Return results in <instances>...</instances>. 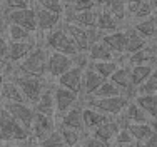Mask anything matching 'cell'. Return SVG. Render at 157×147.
Returning <instances> with one entry per match:
<instances>
[{
  "mask_svg": "<svg viewBox=\"0 0 157 147\" xmlns=\"http://www.w3.org/2000/svg\"><path fill=\"white\" fill-rule=\"evenodd\" d=\"M10 79L20 87L25 100H27L29 104H32V105L37 104L39 97L42 95V92L47 87L44 77H33V75L22 74L20 70H17V69H13V72L10 74Z\"/></svg>",
  "mask_w": 157,
  "mask_h": 147,
  "instance_id": "6da1fadb",
  "label": "cell"
},
{
  "mask_svg": "<svg viewBox=\"0 0 157 147\" xmlns=\"http://www.w3.org/2000/svg\"><path fill=\"white\" fill-rule=\"evenodd\" d=\"M114 147H117V145H114Z\"/></svg>",
  "mask_w": 157,
  "mask_h": 147,
  "instance_id": "6125c7cd",
  "label": "cell"
},
{
  "mask_svg": "<svg viewBox=\"0 0 157 147\" xmlns=\"http://www.w3.org/2000/svg\"><path fill=\"white\" fill-rule=\"evenodd\" d=\"M82 117H84V129L87 130V132L94 130L95 127H99L100 124H104L105 120L110 119L109 115L102 114L100 110H97V109L90 107V105H85V107H82Z\"/></svg>",
  "mask_w": 157,
  "mask_h": 147,
  "instance_id": "2e32d148",
  "label": "cell"
},
{
  "mask_svg": "<svg viewBox=\"0 0 157 147\" xmlns=\"http://www.w3.org/2000/svg\"><path fill=\"white\" fill-rule=\"evenodd\" d=\"M145 94H157V67L154 72L149 75V79L136 89L134 95H145Z\"/></svg>",
  "mask_w": 157,
  "mask_h": 147,
  "instance_id": "74e56055",
  "label": "cell"
},
{
  "mask_svg": "<svg viewBox=\"0 0 157 147\" xmlns=\"http://www.w3.org/2000/svg\"><path fill=\"white\" fill-rule=\"evenodd\" d=\"M127 2V7L129 5H134V3H139V2H142V0H125Z\"/></svg>",
  "mask_w": 157,
  "mask_h": 147,
  "instance_id": "816d5d0a",
  "label": "cell"
},
{
  "mask_svg": "<svg viewBox=\"0 0 157 147\" xmlns=\"http://www.w3.org/2000/svg\"><path fill=\"white\" fill-rule=\"evenodd\" d=\"M127 10H129V15L136 22H140V20H144V18H149V17L154 15V9H152V5H151L149 0H142V2H139V3L129 5Z\"/></svg>",
  "mask_w": 157,
  "mask_h": 147,
  "instance_id": "83f0119b",
  "label": "cell"
},
{
  "mask_svg": "<svg viewBox=\"0 0 157 147\" xmlns=\"http://www.w3.org/2000/svg\"><path fill=\"white\" fill-rule=\"evenodd\" d=\"M114 95H125V94H122V90L119 89L110 79H107V80H104V84L95 90L94 95H90V97H114Z\"/></svg>",
  "mask_w": 157,
  "mask_h": 147,
  "instance_id": "8d00e7d4",
  "label": "cell"
},
{
  "mask_svg": "<svg viewBox=\"0 0 157 147\" xmlns=\"http://www.w3.org/2000/svg\"><path fill=\"white\" fill-rule=\"evenodd\" d=\"M134 102L140 105L152 120L157 122V94H145V95H134Z\"/></svg>",
  "mask_w": 157,
  "mask_h": 147,
  "instance_id": "484cf974",
  "label": "cell"
},
{
  "mask_svg": "<svg viewBox=\"0 0 157 147\" xmlns=\"http://www.w3.org/2000/svg\"><path fill=\"white\" fill-rule=\"evenodd\" d=\"M97 9V3L94 0H74L70 7H67L65 12H84V10Z\"/></svg>",
  "mask_w": 157,
  "mask_h": 147,
  "instance_id": "ab89813d",
  "label": "cell"
},
{
  "mask_svg": "<svg viewBox=\"0 0 157 147\" xmlns=\"http://www.w3.org/2000/svg\"><path fill=\"white\" fill-rule=\"evenodd\" d=\"M57 129L55 126V117H50V115L40 114V112H35V117H33V122L30 126V135L33 141H40L45 135H48L52 130Z\"/></svg>",
  "mask_w": 157,
  "mask_h": 147,
  "instance_id": "9c48e42d",
  "label": "cell"
},
{
  "mask_svg": "<svg viewBox=\"0 0 157 147\" xmlns=\"http://www.w3.org/2000/svg\"><path fill=\"white\" fill-rule=\"evenodd\" d=\"M124 114L125 117L129 119L130 124H139V122H152V119L149 117L147 114H145V110L140 107V105H137L134 102L132 99H130V102L127 104V107L124 109Z\"/></svg>",
  "mask_w": 157,
  "mask_h": 147,
  "instance_id": "f546056e",
  "label": "cell"
},
{
  "mask_svg": "<svg viewBox=\"0 0 157 147\" xmlns=\"http://www.w3.org/2000/svg\"><path fill=\"white\" fill-rule=\"evenodd\" d=\"M30 139V130L3 109L0 114V142H25Z\"/></svg>",
  "mask_w": 157,
  "mask_h": 147,
  "instance_id": "7a4b0ae2",
  "label": "cell"
},
{
  "mask_svg": "<svg viewBox=\"0 0 157 147\" xmlns=\"http://www.w3.org/2000/svg\"><path fill=\"white\" fill-rule=\"evenodd\" d=\"M37 147H67L65 142H63V137L60 134V130L55 129L52 130L48 135H45L44 139H40V141L35 142Z\"/></svg>",
  "mask_w": 157,
  "mask_h": 147,
  "instance_id": "d590c367",
  "label": "cell"
},
{
  "mask_svg": "<svg viewBox=\"0 0 157 147\" xmlns=\"http://www.w3.org/2000/svg\"><path fill=\"white\" fill-rule=\"evenodd\" d=\"M102 9L109 10V12L114 15V17H117L121 22H124L125 17L129 15V10H127V2H125V0H109V2H107L105 5L102 7Z\"/></svg>",
  "mask_w": 157,
  "mask_h": 147,
  "instance_id": "d6a6232c",
  "label": "cell"
},
{
  "mask_svg": "<svg viewBox=\"0 0 157 147\" xmlns=\"http://www.w3.org/2000/svg\"><path fill=\"white\" fill-rule=\"evenodd\" d=\"M54 100H55V112L57 115H62L69 109L75 107L78 104V94L72 92V90L55 85L54 87Z\"/></svg>",
  "mask_w": 157,
  "mask_h": 147,
  "instance_id": "ba28073f",
  "label": "cell"
},
{
  "mask_svg": "<svg viewBox=\"0 0 157 147\" xmlns=\"http://www.w3.org/2000/svg\"><path fill=\"white\" fill-rule=\"evenodd\" d=\"M0 147H3V144H0Z\"/></svg>",
  "mask_w": 157,
  "mask_h": 147,
  "instance_id": "91938a15",
  "label": "cell"
},
{
  "mask_svg": "<svg viewBox=\"0 0 157 147\" xmlns=\"http://www.w3.org/2000/svg\"><path fill=\"white\" fill-rule=\"evenodd\" d=\"M3 109L13 119H17L24 127H27L30 130L33 117H35V107L32 104H29V102H3Z\"/></svg>",
  "mask_w": 157,
  "mask_h": 147,
  "instance_id": "52a82bcc",
  "label": "cell"
},
{
  "mask_svg": "<svg viewBox=\"0 0 157 147\" xmlns=\"http://www.w3.org/2000/svg\"><path fill=\"white\" fill-rule=\"evenodd\" d=\"M9 20L10 24L20 25V27L27 29L32 33L37 30V15H35V9H32V7L9 12Z\"/></svg>",
  "mask_w": 157,
  "mask_h": 147,
  "instance_id": "30bf717a",
  "label": "cell"
},
{
  "mask_svg": "<svg viewBox=\"0 0 157 147\" xmlns=\"http://www.w3.org/2000/svg\"><path fill=\"white\" fill-rule=\"evenodd\" d=\"M117 132H119V126H117V122H115V119L110 117L104 124H100L99 127H95L94 130H90V135H94V137L100 139V141L107 142V144L110 145V142H114Z\"/></svg>",
  "mask_w": 157,
  "mask_h": 147,
  "instance_id": "ffe728a7",
  "label": "cell"
},
{
  "mask_svg": "<svg viewBox=\"0 0 157 147\" xmlns=\"http://www.w3.org/2000/svg\"><path fill=\"white\" fill-rule=\"evenodd\" d=\"M35 15H37V29L40 32H50L52 29H55L62 20V15L54 14L50 10H45L42 7L35 9Z\"/></svg>",
  "mask_w": 157,
  "mask_h": 147,
  "instance_id": "5bb4252c",
  "label": "cell"
},
{
  "mask_svg": "<svg viewBox=\"0 0 157 147\" xmlns=\"http://www.w3.org/2000/svg\"><path fill=\"white\" fill-rule=\"evenodd\" d=\"M3 69H5V67H3V65H2V64H0V72H2V70H3Z\"/></svg>",
  "mask_w": 157,
  "mask_h": 147,
  "instance_id": "6f0895ef",
  "label": "cell"
},
{
  "mask_svg": "<svg viewBox=\"0 0 157 147\" xmlns=\"http://www.w3.org/2000/svg\"><path fill=\"white\" fill-rule=\"evenodd\" d=\"M0 2H3V0H0Z\"/></svg>",
  "mask_w": 157,
  "mask_h": 147,
  "instance_id": "94428289",
  "label": "cell"
},
{
  "mask_svg": "<svg viewBox=\"0 0 157 147\" xmlns=\"http://www.w3.org/2000/svg\"><path fill=\"white\" fill-rule=\"evenodd\" d=\"M2 110H3V102L0 100V114H2Z\"/></svg>",
  "mask_w": 157,
  "mask_h": 147,
  "instance_id": "11a10c76",
  "label": "cell"
},
{
  "mask_svg": "<svg viewBox=\"0 0 157 147\" xmlns=\"http://www.w3.org/2000/svg\"><path fill=\"white\" fill-rule=\"evenodd\" d=\"M134 29H136L145 40H152L155 35V32H157V15H152V17H149V18L136 22V24H134Z\"/></svg>",
  "mask_w": 157,
  "mask_h": 147,
  "instance_id": "4dcf8cb0",
  "label": "cell"
},
{
  "mask_svg": "<svg viewBox=\"0 0 157 147\" xmlns=\"http://www.w3.org/2000/svg\"><path fill=\"white\" fill-rule=\"evenodd\" d=\"M0 100L2 102H27L20 87L12 79H5L2 89H0Z\"/></svg>",
  "mask_w": 157,
  "mask_h": 147,
  "instance_id": "7402d4cb",
  "label": "cell"
},
{
  "mask_svg": "<svg viewBox=\"0 0 157 147\" xmlns=\"http://www.w3.org/2000/svg\"><path fill=\"white\" fill-rule=\"evenodd\" d=\"M47 59H48V52L44 47L35 45L30 54L22 60L20 64H17L15 69L20 70L22 74H27V75L44 77L47 74Z\"/></svg>",
  "mask_w": 157,
  "mask_h": 147,
  "instance_id": "277c9868",
  "label": "cell"
},
{
  "mask_svg": "<svg viewBox=\"0 0 157 147\" xmlns=\"http://www.w3.org/2000/svg\"><path fill=\"white\" fill-rule=\"evenodd\" d=\"M3 82H5V75H3L2 72H0V89H2V85H3Z\"/></svg>",
  "mask_w": 157,
  "mask_h": 147,
  "instance_id": "db71d44e",
  "label": "cell"
},
{
  "mask_svg": "<svg viewBox=\"0 0 157 147\" xmlns=\"http://www.w3.org/2000/svg\"><path fill=\"white\" fill-rule=\"evenodd\" d=\"M124 33H125V55L136 54V52L147 47L149 42L134 29V25H130L127 30H124Z\"/></svg>",
  "mask_w": 157,
  "mask_h": 147,
  "instance_id": "44dd1931",
  "label": "cell"
},
{
  "mask_svg": "<svg viewBox=\"0 0 157 147\" xmlns=\"http://www.w3.org/2000/svg\"><path fill=\"white\" fill-rule=\"evenodd\" d=\"M152 5V9H154V15H157V0H149Z\"/></svg>",
  "mask_w": 157,
  "mask_h": 147,
  "instance_id": "681fc988",
  "label": "cell"
},
{
  "mask_svg": "<svg viewBox=\"0 0 157 147\" xmlns=\"http://www.w3.org/2000/svg\"><path fill=\"white\" fill-rule=\"evenodd\" d=\"M104 80H107V79H104L102 75H99L92 67L87 65L84 69V72H82V92H80V95L84 97V99L94 95L95 90L104 84Z\"/></svg>",
  "mask_w": 157,
  "mask_h": 147,
  "instance_id": "7c38bea8",
  "label": "cell"
},
{
  "mask_svg": "<svg viewBox=\"0 0 157 147\" xmlns=\"http://www.w3.org/2000/svg\"><path fill=\"white\" fill-rule=\"evenodd\" d=\"M84 145L85 147H109V144L104 141H100V139L94 137V135H89V137H84Z\"/></svg>",
  "mask_w": 157,
  "mask_h": 147,
  "instance_id": "f6af8a7d",
  "label": "cell"
},
{
  "mask_svg": "<svg viewBox=\"0 0 157 147\" xmlns=\"http://www.w3.org/2000/svg\"><path fill=\"white\" fill-rule=\"evenodd\" d=\"M3 147H32V145L29 144V141H25V142H3Z\"/></svg>",
  "mask_w": 157,
  "mask_h": 147,
  "instance_id": "7dc6e473",
  "label": "cell"
},
{
  "mask_svg": "<svg viewBox=\"0 0 157 147\" xmlns=\"http://www.w3.org/2000/svg\"><path fill=\"white\" fill-rule=\"evenodd\" d=\"M85 67H78L74 65L70 70H67L65 74H62L60 77H57V85L65 87L72 92H75L80 95L82 92V72H84Z\"/></svg>",
  "mask_w": 157,
  "mask_h": 147,
  "instance_id": "8fae6325",
  "label": "cell"
},
{
  "mask_svg": "<svg viewBox=\"0 0 157 147\" xmlns=\"http://www.w3.org/2000/svg\"><path fill=\"white\" fill-rule=\"evenodd\" d=\"M35 42L27 40V42H10V65H17L27 57L35 47Z\"/></svg>",
  "mask_w": 157,
  "mask_h": 147,
  "instance_id": "d4e9b609",
  "label": "cell"
},
{
  "mask_svg": "<svg viewBox=\"0 0 157 147\" xmlns=\"http://www.w3.org/2000/svg\"><path fill=\"white\" fill-rule=\"evenodd\" d=\"M100 40L115 55H125V33H124V30H115V32L104 33Z\"/></svg>",
  "mask_w": 157,
  "mask_h": 147,
  "instance_id": "e0dca14e",
  "label": "cell"
},
{
  "mask_svg": "<svg viewBox=\"0 0 157 147\" xmlns=\"http://www.w3.org/2000/svg\"><path fill=\"white\" fill-rule=\"evenodd\" d=\"M149 47H151L152 54H154V55H155V59H157V44H155V42H151V44H149Z\"/></svg>",
  "mask_w": 157,
  "mask_h": 147,
  "instance_id": "c3c4849f",
  "label": "cell"
},
{
  "mask_svg": "<svg viewBox=\"0 0 157 147\" xmlns=\"http://www.w3.org/2000/svg\"><path fill=\"white\" fill-rule=\"evenodd\" d=\"M75 65V55H65L60 52H48L47 59V75L50 77H60L67 70H70Z\"/></svg>",
  "mask_w": 157,
  "mask_h": 147,
  "instance_id": "8992f818",
  "label": "cell"
},
{
  "mask_svg": "<svg viewBox=\"0 0 157 147\" xmlns=\"http://www.w3.org/2000/svg\"><path fill=\"white\" fill-rule=\"evenodd\" d=\"M119 25H121V20H119L117 17H114L109 10H105V9H100L99 10V17H97L95 29L99 30L102 35H104V33L119 30Z\"/></svg>",
  "mask_w": 157,
  "mask_h": 147,
  "instance_id": "cb8c5ba5",
  "label": "cell"
},
{
  "mask_svg": "<svg viewBox=\"0 0 157 147\" xmlns=\"http://www.w3.org/2000/svg\"><path fill=\"white\" fill-rule=\"evenodd\" d=\"M110 80L122 90V94H125L129 97V94H134V85H132V75H130V65L125 64H119L117 70L110 75Z\"/></svg>",
  "mask_w": 157,
  "mask_h": 147,
  "instance_id": "4fadbf2b",
  "label": "cell"
},
{
  "mask_svg": "<svg viewBox=\"0 0 157 147\" xmlns=\"http://www.w3.org/2000/svg\"><path fill=\"white\" fill-rule=\"evenodd\" d=\"M157 65H151V64H144V65H130V75H132V85L134 92L140 84H144L149 79V75L154 72Z\"/></svg>",
  "mask_w": 157,
  "mask_h": 147,
  "instance_id": "4316f807",
  "label": "cell"
},
{
  "mask_svg": "<svg viewBox=\"0 0 157 147\" xmlns=\"http://www.w3.org/2000/svg\"><path fill=\"white\" fill-rule=\"evenodd\" d=\"M65 14H70L69 17H67L65 22H72V24H77V25L85 27V29L95 27L97 17H99V10H97V9L84 10V12H65Z\"/></svg>",
  "mask_w": 157,
  "mask_h": 147,
  "instance_id": "d6986e66",
  "label": "cell"
},
{
  "mask_svg": "<svg viewBox=\"0 0 157 147\" xmlns=\"http://www.w3.org/2000/svg\"><path fill=\"white\" fill-rule=\"evenodd\" d=\"M7 37H9V42H27V40H32V32H29L20 25L10 24L7 29Z\"/></svg>",
  "mask_w": 157,
  "mask_h": 147,
  "instance_id": "836d02e7",
  "label": "cell"
},
{
  "mask_svg": "<svg viewBox=\"0 0 157 147\" xmlns=\"http://www.w3.org/2000/svg\"><path fill=\"white\" fill-rule=\"evenodd\" d=\"M89 67L95 70L99 75H102L104 79H110V75L117 70L119 60H90Z\"/></svg>",
  "mask_w": 157,
  "mask_h": 147,
  "instance_id": "1f68e13d",
  "label": "cell"
},
{
  "mask_svg": "<svg viewBox=\"0 0 157 147\" xmlns=\"http://www.w3.org/2000/svg\"><path fill=\"white\" fill-rule=\"evenodd\" d=\"M0 64L3 67L10 65V42L3 37H0Z\"/></svg>",
  "mask_w": 157,
  "mask_h": 147,
  "instance_id": "b9f144b4",
  "label": "cell"
},
{
  "mask_svg": "<svg viewBox=\"0 0 157 147\" xmlns=\"http://www.w3.org/2000/svg\"><path fill=\"white\" fill-rule=\"evenodd\" d=\"M37 3H39V7H42V9L50 10V12L59 14V15H62L65 12V7H63V3L60 0H39Z\"/></svg>",
  "mask_w": 157,
  "mask_h": 147,
  "instance_id": "60d3db41",
  "label": "cell"
},
{
  "mask_svg": "<svg viewBox=\"0 0 157 147\" xmlns=\"http://www.w3.org/2000/svg\"><path fill=\"white\" fill-rule=\"evenodd\" d=\"M45 47L52 52H60V54L65 55H77L80 54L78 52L77 44L74 42V39L69 35V32L65 30V27H55L52 29L50 32H47L45 37Z\"/></svg>",
  "mask_w": 157,
  "mask_h": 147,
  "instance_id": "3957f363",
  "label": "cell"
},
{
  "mask_svg": "<svg viewBox=\"0 0 157 147\" xmlns=\"http://www.w3.org/2000/svg\"><path fill=\"white\" fill-rule=\"evenodd\" d=\"M129 132L132 134V137L136 139L137 144H142L145 142L151 135H154L157 132V122L152 120V122H139V124H129Z\"/></svg>",
  "mask_w": 157,
  "mask_h": 147,
  "instance_id": "9a60e30c",
  "label": "cell"
},
{
  "mask_svg": "<svg viewBox=\"0 0 157 147\" xmlns=\"http://www.w3.org/2000/svg\"><path fill=\"white\" fill-rule=\"evenodd\" d=\"M29 0H3V7H5L9 12H12V10H20V9H27L29 5Z\"/></svg>",
  "mask_w": 157,
  "mask_h": 147,
  "instance_id": "7bdbcfd3",
  "label": "cell"
},
{
  "mask_svg": "<svg viewBox=\"0 0 157 147\" xmlns=\"http://www.w3.org/2000/svg\"><path fill=\"white\" fill-rule=\"evenodd\" d=\"M9 25H10L9 10H7L5 7H0V37H3V33H7Z\"/></svg>",
  "mask_w": 157,
  "mask_h": 147,
  "instance_id": "ee69618b",
  "label": "cell"
},
{
  "mask_svg": "<svg viewBox=\"0 0 157 147\" xmlns=\"http://www.w3.org/2000/svg\"><path fill=\"white\" fill-rule=\"evenodd\" d=\"M60 2L63 3V7H65V9H67V7H70V3H72L74 0H60Z\"/></svg>",
  "mask_w": 157,
  "mask_h": 147,
  "instance_id": "f907efd6",
  "label": "cell"
},
{
  "mask_svg": "<svg viewBox=\"0 0 157 147\" xmlns=\"http://www.w3.org/2000/svg\"><path fill=\"white\" fill-rule=\"evenodd\" d=\"M87 105L100 110L102 114L109 115V117H115L127 107L130 102V97L127 95H114V97H89L85 99Z\"/></svg>",
  "mask_w": 157,
  "mask_h": 147,
  "instance_id": "5b68a950",
  "label": "cell"
},
{
  "mask_svg": "<svg viewBox=\"0 0 157 147\" xmlns=\"http://www.w3.org/2000/svg\"><path fill=\"white\" fill-rule=\"evenodd\" d=\"M87 57H89V62H90V60H115V54L110 52V48L107 47L102 40H97V42L89 48Z\"/></svg>",
  "mask_w": 157,
  "mask_h": 147,
  "instance_id": "f1b7e54d",
  "label": "cell"
},
{
  "mask_svg": "<svg viewBox=\"0 0 157 147\" xmlns=\"http://www.w3.org/2000/svg\"><path fill=\"white\" fill-rule=\"evenodd\" d=\"M29 2H39V0H29Z\"/></svg>",
  "mask_w": 157,
  "mask_h": 147,
  "instance_id": "680465c9",
  "label": "cell"
},
{
  "mask_svg": "<svg viewBox=\"0 0 157 147\" xmlns=\"http://www.w3.org/2000/svg\"><path fill=\"white\" fill-rule=\"evenodd\" d=\"M75 147H85V145H84V142H80V144H77Z\"/></svg>",
  "mask_w": 157,
  "mask_h": 147,
  "instance_id": "9f6ffc18",
  "label": "cell"
},
{
  "mask_svg": "<svg viewBox=\"0 0 157 147\" xmlns=\"http://www.w3.org/2000/svg\"><path fill=\"white\" fill-rule=\"evenodd\" d=\"M63 142L67 147H75L77 144H80L84 141V130H77V129H70V127H59Z\"/></svg>",
  "mask_w": 157,
  "mask_h": 147,
  "instance_id": "e575fe53",
  "label": "cell"
},
{
  "mask_svg": "<svg viewBox=\"0 0 157 147\" xmlns=\"http://www.w3.org/2000/svg\"><path fill=\"white\" fill-rule=\"evenodd\" d=\"M60 126L62 127H70V129H77V130H84L85 132L84 117H82V107H78V104L60 115Z\"/></svg>",
  "mask_w": 157,
  "mask_h": 147,
  "instance_id": "603a6c76",
  "label": "cell"
},
{
  "mask_svg": "<svg viewBox=\"0 0 157 147\" xmlns=\"http://www.w3.org/2000/svg\"><path fill=\"white\" fill-rule=\"evenodd\" d=\"M94 2L97 3V5H102V7H104V5H105V3H107V2H109V0H94Z\"/></svg>",
  "mask_w": 157,
  "mask_h": 147,
  "instance_id": "f5cc1de1",
  "label": "cell"
},
{
  "mask_svg": "<svg viewBox=\"0 0 157 147\" xmlns=\"http://www.w3.org/2000/svg\"><path fill=\"white\" fill-rule=\"evenodd\" d=\"M139 147H157V132L154 135H151V137L147 139L145 142H142V144H137Z\"/></svg>",
  "mask_w": 157,
  "mask_h": 147,
  "instance_id": "bcb514c9",
  "label": "cell"
},
{
  "mask_svg": "<svg viewBox=\"0 0 157 147\" xmlns=\"http://www.w3.org/2000/svg\"><path fill=\"white\" fill-rule=\"evenodd\" d=\"M35 107V112H40V114L50 115V117H55L57 112H55V100H54V87L47 85L45 90L42 92V95L39 97L37 104L33 105Z\"/></svg>",
  "mask_w": 157,
  "mask_h": 147,
  "instance_id": "ac0fdd59",
  "label": "cell"
},
{
  "mask_svg": "<svg viewBox=\"0 0 157 147\" xmlns=\"http://www.w3.org/2000/svg\"><path fill=\"white\" fill-rule=\"evenodd\" d=\"M114 145L117 147H136L137 142L132 137V134L129 132V129H119L117 135L114 139Z\"/></svg>",
  "mask_w": 157,
  "mask_h": 147,
  "instance_id": "f35d334b",
  "label": "cell"
}]
</instances>
